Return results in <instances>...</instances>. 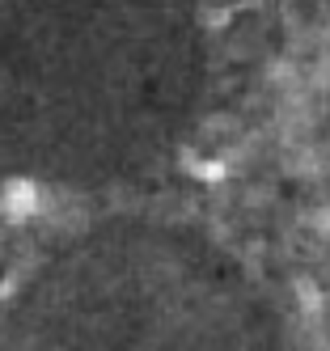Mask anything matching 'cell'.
Returning <instances> with one entry per match:
<instances>
[{
    "label": "cell",
    "instance_id": "1",
    "mask_svg": "<svg viewBox=\"0 0 330 351\" xmlns=\"http://www.w3.org/2000/svg\"><path fill=\"white\" fill-rule=\"evenodd\" d=\"M0 212H5L9 220H30L38 212V186L25 182V178L5 182V191H0Z\"/></svg>",
    "mask_w": 330,
    "mask_h": 351
}]
</instances>
